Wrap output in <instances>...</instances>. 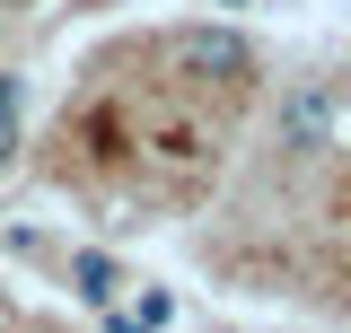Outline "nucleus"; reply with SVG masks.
Instances as JSON below:
<instances>
[{
    "instance_id": "nucleus-1",
    "label": "nucleus",
    "mask_w": 351,
    "mask_h": 333,
    "mask_svg": "<svg viewBox=\"0 0 351 333\" xmlns=\"http://www.w3.org/2000/svg\"><path fill=\"white\" fill-rule=\"evenodd\" d=\"M167 62L184 79H246V71H255V44L237 36V27H184V36L167 44Z\"/></svg>"
},
{
    "instance_id": "nucleus-2",
    "label": "nucleus",
    "mask_w": 351,
    "mask_h": 333,
    "mask_svg": "<svg viewBox=\"0 0 351 333\" xmlns=\"http://www.w3.org/2000/svg\"><path fill=\"white\" fill-rule=\"evenodd\" d=\"M325 140H334V88L299 79L290 97H281V149H290V158H316Z\"/></svg>"
},
{
    "instance_id": "nucleus-3",
    "label": "nucleus",
    "mask_w": 351,
    "mask_h": 333,
    "mask_svg": "<svg viewBox=\"0 0 351 333\" xmlns=\"http://www.w3.org/2000/svg\"><path fill=\"white\" fill-rule=\"evenodd\" d=\"M71 290H80L88 307H114L123 281H114V263H106V254H71Z\"/></svg>"
},
{
    "instance_id": "nucleus-4",
    "label": "nucleus",
    "mask_w": 351,
    "mask_h": 333,
    "mask_svg": "<svg viewBox=\"0 0 351 333\" xmlns=\"http://www.w3.org/2000/svg\"><path fill=\"white\" fill-rule=\"evenodd\" d=\"M167 316H176L167 290H141V307H114V333H167Z\"/></svg>"
},
{
    "instance_id": "nucleus-5",
    "label": "nucleus",
    "mask_w": 351,
    "mask_h": 333,
    "mask_svg": "<svg viewBox=\"0 0 351 333\" xmlns=\"http://www.w3.org/2000/svg\"><path fill=\"white\" fill-rule=\"evenodd\" d=\"M18 106H27V88H18L9 71H0V175L18 166Z\"/></svg>"
},
{
    "instance_id": "nucleus-6",
    "label": "nucleus",
    "mask_w": 351,
    "mask_h": 333,
    "mask_svg": "<svg viewBox=\"0 0 351 333\" xmlns=\"http://www.w3.org/2000/svg\"><path fill=\"white\" fill-rule=\"evenodd\" d=\"M228 9H237V0H228Z\"/></svg>"
}]
</instances>
